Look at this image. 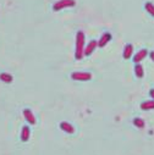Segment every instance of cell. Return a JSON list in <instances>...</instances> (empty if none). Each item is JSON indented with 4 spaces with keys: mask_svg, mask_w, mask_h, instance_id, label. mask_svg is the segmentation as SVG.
<instances>
[{
    "mask_svg": "<svg viewBox=\"0 0 154 155\" xmlns=\"http://www.w3.org/2000/svg\"><path fill=\"white\" fill-rule=\"evenodd\" d=\"M132 53H133V45L132 44H127L124 49V59L129 60L131 56H132Z\"/></svg>",
    "mask_w": 154,
    "mask_h": 155,
    "instance_id": "10",
    "label": "cell"
},
{
    "mask_svg": "<svg viewBox=\"0 0 154 155\" xmlns=\"http://www.w3.org/2000/svg\"><path fill=\"white\" fill-rule=\"evenodd\" d=\"M60 128H61L64 132L69 133V134H72V133L75 132V128H73L72 125H70L69 122H61V124H60Z\"/></svg>",
    "mask_w": 154,
    "mask_h": 155,
    "instance_id": "8",
    "label": "cell"
},
{
    "mask_svg": "<svg viewBox=\"0 0 154 155\" xmlns=\"http://www.w3.org/2000/svg\"><path fill=\"white\" fill-rule=\"evenodd\" d=\"M141 109L142 110H153L154 109V100H148V101H143L141 104Z\"/></svg>",
    "mask_w": 154,
    "mask_h": 155,
    "instance_id": "11",
    "label": "cell"
},
{
    "mask_svg": "<svg viewBox=\"0 0 154 155\" xmlns=\"http://www.w3.org/2000/svg\"><path fill=\"white\" fill-rule=\"evenodd\" d=\"M148 55V51H147V49H142V50H139L135 56H133V61L136 62V64H139L146 56Z\"/></svg>",
    "mask_w": 154,
    "mask_h": 155,
    "instance_id": "7",
    "label": "cell"
},
{
    "mask_svg": "<svg viewBox=\"0 0 154 155\" xmlns=\"http://www.w3.org/2000/svg\"><path fill=\"white\" fill-rule=\"evenodd\" d=\"M85 33L83 32H77L76 34V53H75V58L77 60H81L85 55Z\"/></svg>",
    "mask_w": 154,
    "mask_h": 155,
    "instance_id": "1",
    "label": "cell"
},
{
    "mask_svg": "<svg viewBox=\"0 0 154 155\" xmlns=\"http://www.w3.org/2000/svg\"><path fill=\"white\" fill-rule=\"evenodd\" d=\"M135 73H136V76L138 77V78H142V77L144 76V71H143L142 65L136 64V66H135Z\"/></svg>",
    "mask_w": 154,
    "mask_h": 155,
    "instance_id": "13",
    "label": "cell"
},
{
    "mask_svg": "<svg viewBox=\"0 0 154 155\" xmlns=\"http://www.w3.org/2000/svg\"><path fill=\"white\" fill-rule=\"evenodd\" d=\"M98 47V44H97V42L95 41H91L89 42V44L85 48V51H83V55H86V56H89L94 50H95V48Z\"/></svg>",
    "mask_w": 154,
    "mask_h": 155,
    "instance_id": "6",
    "label": "cell"
},
{
    "mask_svg": "<svg viewBox=\"0 0 154 155\" xmlns=\"http://www.w3.org/2000/svg\"><path fill=\"white\" fill-rule=\"evenodd\" d=\"M133 125H135L136 127H138V128H143V127L146 126L144 121H143L142 119H139V117H136V119L133 120Z\"/></svg>",
    "mask_w": 154,
    "mask_h": 155,
    "instance_id": "15",
    "label": "cell"
},
{
    "mask_svg": "<svg viewBox=\"0 0 154 155\" xmlns=\"http://www.w3.org/2000/svg\"><path fill=\"white\" fill-rule=\"evenodd\" d=\"M149 95H150V97L154 99V88H153V89H150V92H149Z\"/></svg>",
    "mask_w": 154,
    "mask_h": 155,
    "instance_id": "16",
    "label": "cell"
},
{
    "mask_svg": "<svg viewBox=\"0 0 154 155\" xmlns=\"http://www.w3.org/2000/svg\"><path fill=\"white\" fill-rule=\"evenodd\" d=\"M29 134H31L29 127L28 126H23V128L21 131V140L22 142H27L29 139Z\"/></svg>",
    "mask_w": 154,
    "mask_h": 155,
    "instance_id": "9",
    "label": "cell"
},
{
    "mask_svg": "<svg viewBox=\"0 0 154 155\" xmlns=\"http://www.w3.org/2000/svg\"><path fill=\"white\" fill-rule=\"evenodd\" d=\"M76 5V2L75 0H59L56 2L54 5H53V9L54 11H60L62 9H66V8H72Z\"/></svg>",
    "mask_w": 154,
    "mask_h": 155,
    "instance_id": "2",
    "label": "cell"
},
{
    "mask_svg": "<svg viewBox=\"0 0 154 155\" xmlns=\"http://www.w3.org/2000/svg\"><path fill=\"white\" fill-rule=\"evenodd\" d=\"M23 116H25V119L27 120V122L28 124H31V125H35V117H34V115H33V112L29 110V109H25L23 110Z\"/></svg>",
    "mask_w": 154,
    "mask_h": 155,
    "instance_id": "5",
    "label": "cell"
},
{
    "mask_svg": "<svg viewBox=\"0 0 154 155\" xmlns=\"http://www.w3.org/2000/svg\"><path fill=\"white\" fill-rule=\"evenodd\" d=\"M110 41H111V34H110L109 32H106V33H104V34L100 37V39H99V42H97V44H98L99 48H103V47H105Z\"/></svg>",
    "mask_w": 154,
    "mask_h": 155,
    "instance_id": "4",
    "label": "cell"
},
{
    "mask_svg": "<svg viewBox=\"0 0 154 155\" xmlns=\"http://www.w3.org/2000/svg\"><path fill=\"white\" fill-rule=\"evenodd\" d=\"M149 56H150V59L154 61V51H150V54H149Z\"/></svg>",
    "mask_w": 154,
    "mask_h": 155,
    "instance_id": "17",
    "label": "cell"
},
{
    "mask_svg": "<svg viewBox=\"0 0 154 155\" xmlns=\"http://www.w3.org/2000/svg\"><path fill=\"white\" fill-rule=\"evenodd\" d=\"M0 81H3L5 83H11L12 82V76L10 73L3 72V73H0Z\"/></svg>",
    "mask_w": 154,
    "mask_h": 155,
    "instance_id": "12",
    "label": "cell"
},
{
    "mask_svg": "<svg viewBox=\"0 0 154 155\" xmlns=\"http://www.w3.org/2000/svg\"><path fill=\"white\" fill-rule=\"evenodd\" d=\"M73 81H89L92 78V73L89 72H73L71 74Z\"/></svg>",
    "mask_w": 154,
    "mask_h": 155,
    "instance_id": "3",
    "label": "cell"
},
{
    "mask_svg": "<svg viewBox=\"0 0 154 155\" xmlns=\"http://www.w3.org/2000/svg\"><path fill=\"white\" fill-rule=\"evenodd\" d=\"M144 8H146L147 12H148L150 16H153V17H154V4H153V3H146Z\"/></svg>",
    "mask_w": 154,
    "mask_h": 155,
    "instance_id": "14",
    "label": "cell"
}]
</instances>
